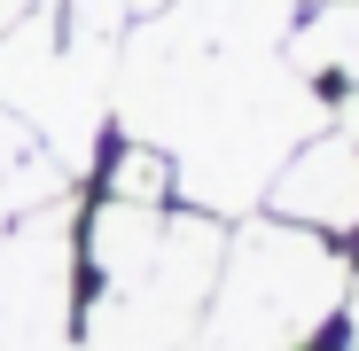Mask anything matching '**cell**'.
I'll list each match as a JSON object with an SVG mask.
<instances>
[{
	"instance_id": "7a4b0ae2",
	"label": "cell",
	"mask_w": 359,
	"mask_h": 351,
	"mask_svg": "<svg viewBox=\"0 0 359 351\" xmlns=\"http://www.w3.org/2000/svg\"><path fill=\"white\" fill-rule=\"evenodd\" d=\"M344 297H351L344 242L250 211L226 226L219 289L188 351H320L344 328Z\"/></svg>"
},
{
	"instance_id": "6da1fadb",
	"label": "cell",
	"mask_w": 359,
	"mask_h": 351,
	"mask_svg": "<svg viewBox=\"0 0 359 351\" xmlns=\"http://www.w3.org/2000/svg\"><path fill=\"white\" fill-rule=\"evenodd\" d=\"M297 0H156L126 16L109 71V133L172 156L180 203L250 219L281 156L328 125L320 86L289 63Z\"/></svg>"
},
{
	"instance_id": "277c9868",
	"label": "cell",
	"mask_w": 359,
	"mask_h": 351,
	"mask_svg": "<svg viewBox=\"0 0 359 351\" xmlns=\"http://www.w3.org/2000/svg\"><path fill=\"white\" fill-rule=\"evenodd\" d=\"M289 63L320 94L359 86V0H305L289 24Z\"/></svg>"
},
{
	"instance_id": "3957f363",
	"label": "cell",
	"mask_w": 359,
	"mask_h": 351,
	"mask_svg": "<svg viewBox=\"0 0 359 351\" xmlns=\"http://www.w3.org/2000/svg\"><path fill=\"white\" fill-rule=\"evenodd\" d=\"M79 188L86 180L24 125L8 102H0V234L24 226V219H39V211H55V203H79Z\"/></svg>"
},
{
	"instance_id": "5b68a950",
	"label": "cell",
	"mask_w": 359,
	"mask_h": 351,
	"mask_svg": "<svg viewBox=\"0 0 359 351\" xmlns=\"http://www.w3.org/2000/svg\"><path fill=\"white\" fill-rule=\"evenodd\" d=\"M297 8H305V0H297Z\"/></svg>"
}]
</instances>
